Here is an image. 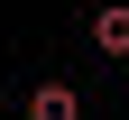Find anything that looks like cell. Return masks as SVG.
Masks as SVG:
<instances>
[{"label": "cell", "mask_w": 129, "mask_h": 120, "mask_svg": "<svg viewBox=\"0 0 129 120\" xmlns=\"http://www.w3.org/2000/svg\"><path fill=\"white\" fill-rule=\"evenodd\" d=\"M28 120H83V92H74V83H55V74H46L37 92H28Z\"/></svg>", "instance_id": "cell-1"}, {"label": "cell", "mask_w": 129, "mask_h": 120, "mask_svg": "<svg viewBox=\"0 0 129 120\" xmlns=\"http://www.w3.org/2000/svg\"><path fill=\"white\" fill-rule=\"evenodd\" d=\"M92 46H102L111 65L129 56V0H111V9H92Z\"/></svg>", "instance_id": "cell-2"}]
</instances>
